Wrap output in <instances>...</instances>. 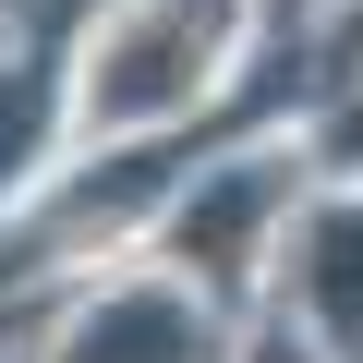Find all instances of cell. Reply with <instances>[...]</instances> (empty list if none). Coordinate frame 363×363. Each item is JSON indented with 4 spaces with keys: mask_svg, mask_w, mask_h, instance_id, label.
I'll return each instance as SVG.
<instances>
[{
    "mask_svg": "<svg viewBox=\"0 0 363 363\" xmlns=\"http://www.w3.org/2000/svg\"><path fill=\"white\" fill-rule=\"evenodd\" d=\"M315 303H327V327L363 351V218H327V230H315Z\"/></svg>",
    "mask_w": 363,
    "mask_h": 363,
    "instance_id": "obj_2",
    "label": "cell"
},
{
    "mask_svg": "<svg viewBox=\"0 0 363 363\" xmlns=\"http://www.w3.org/2000/svg\"><path fill=\"white\" fill-rule=\"evenodd\" d=\"M73 363H218V339L182 291H121L73 327Z\"/></svg>",
    "mask_w": 363,
    "mask_h": 363,
    "instance_id": "obj_1",
    "label": "cell"
}]
</instances>
